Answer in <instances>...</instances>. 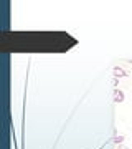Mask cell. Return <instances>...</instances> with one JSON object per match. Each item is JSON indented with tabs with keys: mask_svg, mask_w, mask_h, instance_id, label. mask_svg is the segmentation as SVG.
Returning a JSON list of instances; mask_svg holds the SVG:
<instances>
[{
	"mask_svg": "<svg viewBox=\"0 0 132 149\" xmlns=\"http://www.w3.org/2000/svg\"><path fill=\"white\" fill-rule=\"evenodd\" d=\"M124 100H126L124 91H121V90H116V91H114V101H116V103H122Z\"/></svg>",
	"mask_w": 132,
	"mask_h": 149,
	"instance_id": "7a4b0ae2",
	"label": "cell"
},
{
	"mask_svg": "<svg viewBox=\"0 0 132 149\" xmlns=\"http://www.w3.org/2000/svg\"><path fill=\"white\" fill-rule=\"evenodd\" d=\"M112 141H114V143H116V144H121L122 141H124V136H116V138L112 139Z\"/></svg>",
	"mask_w": 132,
	"mask_h": 149,
	"instance_id": "3957f363",
	"label": "cell"
},
{
	"mask_svg": "<svg viewBox=\"0 0 132 149\" xmlns=\"http://www.w3.org/2000/svg\"><path fill=\"white\" fill-rule=\"evenodd\" d=\"M117 149H127L126 146H122V144H119V146H117Z\"/></svg>",
	"mask_w": 132,
	"mask_h": 149,
	"instance_id": "277c9868",
	"label": "cell"
},
{
	"mask_svg": "<svg viewBox=\"0 0 132 149\" xmlns=\"http://www.w3.org/2000/svg\"><path fill=\"white\" fill-rule=\"evenodd\" d=\"M112 74H114V78H124V76H127V71L124 68H121V66H116V68L112 70Z\"/></svg>",
	"mask_w": 132,
	"mask_h": 149,
	"instance_id": "6da1fadb",
	"label": "cell"
}]
</instances>
